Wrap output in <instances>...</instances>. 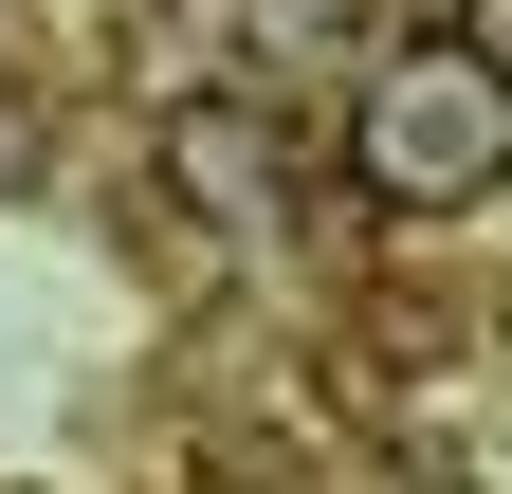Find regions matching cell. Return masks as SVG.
<instances>
[{"instance_id": "obj_1", "label": "cell", "mask_w": 512, "mask_h": 494, "mask_svg": "<svg viewBox=\"0 0 512 494\" xmlns=\"http://www.w3.org/2000/svg\"><path fill=\"white\" fill-rule=\"evenodd\" d=\"M348 165H366V202H384V220H476V202H512V74H494L476 37L384 55Z\"/></svg>"}, {"instance_id": "obj_2", "label": "cell", "mask_w": 512, "mask_h": 494, "mask_svg": "<svg viewBox=\"0 0 512 494\" xmlns=\"http://www.w3.org/2000/svg\"><path fill=\"white\" fill-rule=\"evenodd\" d=\"M165 202L183 220H275V110L256 92H183L165 110Z\"/></svg>"}]
</instances>
